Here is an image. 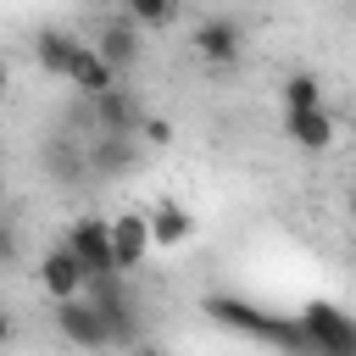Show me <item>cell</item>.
<instances>
[{
    "label": "cell",
    "mask_w": 356,
    "mask_h": 356,
    "mask_svg": "<svg viewBox=\"0 0 356 356\" xmlns=\"http://www.w3.org/2000/svg\"><path fill=\"white\" fill-rule=\"evenodd\" d=\"M111 245H117V273L134 278V273L145 267V256L156 250L150 211H117V217H111Z\"/></svg>",
    "instance_id": "cell-10"
},
{
    "label": "cell",
    "mask_w": 356,
    "mask_h": 356,
    "mask_svg": "<svg viewBox=\"0 0 356 356\" xmlns=\"http://www.w3.org/2000/svg\"><path fill=\"white\" fill-rule=\"evenodd\" d=\"M128 356H167V350H156V345H139V350H128Z\"/></svg>",
    "instance_id": "cell-19"
},
{
    "label": "cell",
    "mask_w": 356,
    "mask_h": 356,
    "mask_svg": "<svg viewBox=\"0 0 356 356\" xmlns=\"http://www.w3.org/2000/svg\"><path fill=\"white\" fill-rule=\"evenodd\" d=\"M278 95H284V111H317V106H323V83H317V72H284Z\"/></svg>",
    "instance_id": "cell-16"
},
{
    "label": "cell",
    "mask_w": 356,
    "mask_h": 356,
    "mask_svg": "<svg viewBox=\"0 0 356 356\" xmlns=\"http://www.w3.org/2000/svg\"><path fill=\"white\" fill-rule=\"evenodd\" d=\"M345 211H350V222H356V189H350V200H345Z\"/></svg>",
    "instance_id": "cell-20"
},
{
    "label": "cell",
    "mask_w": 356,
    "mask_h": 356,
    "mask_svg": "<svg viewBox=\"0 0 356 356\" xmlns=\"http://www.w3.org/2000/svg\"><path fill=\"white\" fill-rule=\"evenodd\" d=\"M89 44L106 56V67H111L117 78H128V72L139 67V56H145V33L128 22V11H117V17H100V22L89 28Z\"/></svg>",
    "instance_id": "cell-7"
},
{
    "label": "cell",
    "mask_w": 356,
    "mask_h": 356,
    "mask_svg": "<svg viewBox=\"0 0 356 356\" xmlns=\"http://www.w3.org/2000/svg\"><path fill=\"white\" fill-rule=\"evenodd\" d=\"M78 44H83V33H72V28H61V22H44V28L33 33V61H39V72H44V78H61V83H67V72H72V56H78Z\"/></svg>",
    "instance_id": "cell-11"
},
{
    "label": "cell",
    "mask_w": 356,
    "mask_h": 356,
    "mask_svg": "<svg viewBox=\"0 0 356 356\" xmlns=\"http://www.w3.org/2000/svg\"><path fill=\"white\" fill-rule=\"evenodd\" d=\"M295 323H300L312 356H356V317L345 306H334V300L317 295V300H306L295 312Z\"/></svg>",
    "instance_id": "cell-2"
},
{
    "label": "cell",
    "mask_w": 356,
    "mask_h": 356,
    "mask_svg": "<svg viewBox=\"0 0 356 356\" xmlns=\"http://www.w3.org/2000/svg\"><path fill=\"white\" fill-rule=\"evenodd\" d=\"M67 83L78 89V100H83V106H89V100H100V95H111V89H122V78H117V72L106 67V56H100V50H95L89 39L78 44V56H72V72H67Z\"/></svg>",
    "instance_id": "cell-12"
},
{
    "label": "cell",
    "mask_w": 356,
    "mask_h": 356,
    "mask_svg": "<svg viewBox=\"0 0 356 356\" xmlns=\"http://www.w3.org/2000/svg\"><path fill=\"white\" fill-rule=\"evenodd\" d=\"M50 323H56L61 345H72V350H83V356L117 350V345H111V328H106V317H100V306H95L89 295H78V300L56 306V312H50Z\"/></svg>",
    "instance_id": "cell-4"
},
{
    "label": "cell",
    "mask_w": 356,
    "mask_h": 356,
    "mask_svg": "<svg viewBox=\"0 0 356 356\" xmlns=\"http://www.w3.org/2000/svg\"><path fill=\"white\" fill-rule=\"evenodd\" d=\"M206 317H211L217 328L239 334V339L273 345L278 356H312V345H306V334H300V323H295V317L261 312V306H256V300H245V295H206Z\"/></svg>",
    "instance_id": "cell-1"
},
{
    "label": "cell",
    "mask_w": 356,
    "mask_h": 356,
    "mask_svg": "<svg viewBox=\"0 0 356 356\" xmlns=\"http://www.w3.org/2000/svg\"><path fill=\"white\" fill-rule=\"evenodd\" d=\"M89 300L100 306V317H106V328H111V345H117V350H139V300H134L128 278L89 284Z\"/></svg>",
    "instance_id": "cell-5"
},
{
    "label": "cell",
    "mask_w": 356,
    "mask_h": 356,
    "mask_svg": "<svg viewBox=\"0 0 356 356\" xmlns=\"http://www.w3.org/2000/svg\"><path fill=\"white\" fill-rule=\"evenodd\" d=\"M39 289H44L50 306H67V300L89 295V278H83V267H78V256H72L67 245H50V250L39 256Z\"/></svg>",
    "instance_id": "cell-9"
},
{
    "label": "cell",
    "mask_w": 356,
    "mask_h": 356,
    "mask_svg": "<svg viewBox=\"0 0 356 356\" xmlns=\"http://www.w3.org/2000/svg\"><path fill=\"white\" fill-rule=\"evenodd\" d=\"M128 22L145 33V28H172L178 22V6H161V0H134L128 6Z\"/></svg>",
    "instance_id": "cell-17"
},
{
    "label": "cell",
    "mask_w": 356,
    "mask_h": 356,
    "mask_svg": "<svg viewBox=\"0 0 356 356\" xmlns=\"http://www.w3.org/2000/svg\"><path fill=\"white\" fill-rule=\"evenodd\" d=\"M150 234H156V250H178V245H189V234H195L189 206H178V200L150 206Z\"/></svg>",
    "instance_id": "cell-15"
},
{
    "label": "cell",
    "mask_w": 356,
    "mask_h": 356,
    "mask_svg": "<svg viewBox=\"0 0 356 356\" xmlns=\"http://www.w3.org/2000/svg\"><path fill=\"white\" fill-rule=\"evenodd\" d=\"M83 111H89V128L106 139H139V128H145V106L134 89H111V95L89 100Z\"/></svg>",
    "instance_id": "cell-8"
},
{
    "label": "cell",
    "mask_w": 356,
    "mask_h": 356,
    "mask_svg": "<svg viewBox=\"0 0 356 356\" xmlns=\"http://www.w3.org/2000/svg\"><path fill=\"white\" fill-rule=\"evenodd\" d=\"M284 139L295 145V150H328L334 139H339V122H334V111L328 106H317V111H284Z\"/></svg>",
    "instance_id": "cell-13"
},
{
    "label": "cell",
    "mask_w": 356,
    "mask_h": 356,
    "mask_svg": "<svg viewBox=\"0 0 356 356\" xmlns=\"http://www.w3.org/2000/svg\"><path fill=\"white\" fill-rule=\"evenodd\" d=\"M189 50H195L206 67H234V61L245 56V28H239V17L206 11V17L189 28Z\"/></svg>",
    "instance_id": "cell-6"
},
{
    "label": "cell",
    "mask_w": 356,
    "mask_h": 356,
    "mask_svg": "<svg viewBox=\"0 0 356 356\" xmlns=\"http://www.w3.org/2000/svg\"><path fill=\"white\" fill-rule=\"evenodd\" d=\"M72 256H78V267H83V278L89 284H106V278H122L117 273V245H111V217H72V228H67V239H61Z\"/></svg>",
    "instance_id": "cell-3"
},
{
    "label": "cell",
    "mask_w": 356,
    "mask_h": 356,
    "mask_svg": "<svg viewBox=\"0 0 356 356\" xmlns=\"http://www.w3.org/2000/svg\"><path fill=\"white\" fill-rule=\"evenodd\" d=\"M139 161V139H106V134H89V172L100 178H122L134 172Z\"/></svg>",
    "instance_id": "cell-14"
},
{
    "label": "cell",
    "mask_w": 356,
    "mask_h": 356,
    "mask_svg": "<svg viewBox=\"0 0 356 356\" xmlns=\"http://www.w3.org/2000/svg\"><path fill=\"white\" fill-rule=\"evenodd\" d=\"M139 139H150V145H167V139H172V128H167V117H145V128H139Z\"/></svg>",
    "instance_id": "cell-18"
}]
</instances>
